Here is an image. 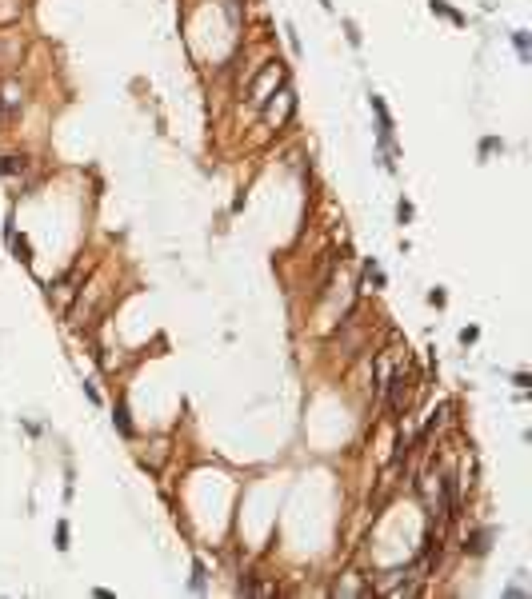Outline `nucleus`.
I'll return each mask as SVG.
<instances>
[{"label":"nucleus","instance_id":"nucleus-1","mask_svg":"<svg viewBox=\"0 0 532 599\" xmlns=\"http://www.w3.org/2000/svg\"><path fill=\"white\" fill-rule=\"evenodd\" d=\"M404 404H408V376L393 371V380H389V412H393V419H400Z\"/></svg>","mask_w":532,"mask_h":599},{"label":"nucleus","instance_id":"nucleus-2","mask_svg":"<svg viewBox=\"0 0 532 599\" xmlns=\"http://www.w3.org/2000/svg\"><path fill=\"white\" fill-rule=\"evenodd\" d=\"M280 76H284V69H280V60H277V64H273V69H268L253 84V93H248V96H253V104H264V100H268V88H273V84H280Z\"/></svg>","mask_w":532,"mask_h":599},{"label":"nucleus","instance_id":"nucleus-3","mask_svg":"<svg viewBox=\"0 0 532 599\" xmlns=\"http://www.w3.org/2000/svg\"><path fill=\"white\" fill-rule=\"evenodd\" d=\"M28 172V156H0V176H24Z\"/></svg>","mask_w":532,"mask_h":599},{"label":"nucleus","instance_id":"nucleus-4","mask_svg":"<svg viewBox=\"0 0 532 599\" xmlns=\"http://www.w3.org/2000/svg\"><path fill=\"white\" fill-rule=\"evenodd\" d=\"M488 539H492V528H481V531H472V535H468V543H464V552H472V555H485V552H488Z\"/></svg>","mask_w":532,"mask_h":599},{"label":"nucleus","instance_id":"nucleus-5","mask_svg":"<svg viewBox=\"0 0 532 599\" xmlns=\"http://www.w3.org/2000/svg\"><path fill=\"white\" fill-rule=\"evenodd\" d=\"M428 4H432V12H440V16H448V21H452V24H464V16H461V12H456V8H448L444 0H428Z\"/></svg>","mask_w":532,"mask_h":599},{"label":"nucleus","instance_id":"nucleus-6","mask_svg":"<svg viewBox=\"0 0 532 599\" xmlns=\"http://www.w3.org/2000/svg\"><path fill=\"white\" fill-rule=\"evenodd\" d=\"M0 104H4V112H16V108H21V93H16V88H4V93H0Z\"/></svg>","mask_w":532,"mask_h":599},{"label":"nucleus","instance_id":"nucleus-7","mask_svg":"<svg viewBox=\"0 0 532 599\" xmlns=\"http://www.w3.org/2000/svg\"><path fill=\"white\" fill-rule=\"evenodd\" d=\"M116 428H120V436H132V424H128V408L124 404H116Z\"/></svg>","mask_w":532,"mask_h":599},{"label":"nucleus","instance_id":"nucleus-8","mask_svg":"<svg viewBox=\"0 0 532 599\" xmlns=\"http://www.w3.org/2000/svg\"><path fill=\"white\" fill-rule=\"evenodd\" d=\"M365 280H369L372 288H380V284H384V272H380V268L369 260V264H365Z\"/></svg>","mask_w":532,"mask_h":599},{"label":"nucleus","instance_id":"nucleus-9","mask_svg":"<svg viewBox=\"0 0 532 599\" xmlns=\"http://www.w3.org/2000/svg\"><path fill=\"white\" fill-rule=\"evenodd\" d=\"M192 591H205V563L196 559V567H192Z\"/></svg>","mask_w":532,"mask_h":599},{"label":"nucleus","instance_id":"nucleus-10","mask_svg":"<svg viewBox=\"0 0 532 599\" xmlns=\"http://www.w3.org/2000/svg\"><path fill=\"white\" fill-rule=\"evenodd\" d=\"M512 40H516V52H520V60H529V32H516Z\"/></svg>","mask_w":532,"mask_h":599},{"label":"nucleus","instance_id":"nucleus-11","mask_svg":"<svg viewBox=\"0 0 532 599\" xmlns=\"http://www.w3.org/2000/svg\"><path fill=\"white\" fill-rule=\"evenodd\" d=\"M56 548L69 552V524H56Z\"/></svg>","mask_w":532,"mask_h":599},{"label":"nucleus","instance_id":"nucleus-12","mask_svg":"<svg viewBox=\"0 0 532 599\" xmlns=\"http://www.w3.org/2000/svg\"><path fill=\"white\" fill-rule=\"evenodd\" d=\"M396 216H400V224H408V220H413V204L400 200V204H396Z\"/></svg>","mask_w":532,"mask_h":599},{"label":"nucleus","instance_id":"nucleus-13","mask_svg":"<svg viewBox=\"0 0 532 599\" xmlns=\"http://www.w3.org/2000/svg\"><path fill=\"white\" fill-rule=\"evenodd\" d=\"M16 260H21V264L32 260V256H28V240H16Z\"/></svg>","mask_w":532,"mask_h":599},{"label":"nucleus","instance_id":"nucleus-14","mask_svg":"<svg viewBox=\"0 0 532 599\" xmlns=\"http://www.w3.org/2000/svg\"><path fill=\"white\" fill-rule=\"evenodd\" d=\"M321 4H324V8H332V0H321Z\"/></svg>","mask_w":532,"mask_h":599}]
</instances>
